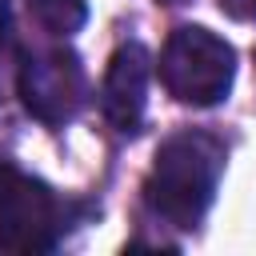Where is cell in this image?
Returning <instances> with one entry per match:
<instances>
[{
	"label": "cell",
	"mask_w": 256,
	"mask_h": 256,
	"mask_svg": "<svg viewBox=\"0 0 256 256\" xmlns=\"http://www.w3.org/2000/svg\"><path fill=\"white\" fill-rule=\"evenodd\" d=\"M28 8L52 36H72L88 20V0H28Z\"/></svg>",
	"instance_id": "obj_5"
},
{
	"label": "cell",
	"mask_w": 256,
	"mask_h": 256,
	"mask_svg": "<svg viewBox=\"0 0 256 256\" xmlns=\"http://www.w3.org/2000/svg\"><path fill=\"white\" fill-rule=\"evenodd\" d=\"M224 176V144L208 132H176L156 148L152 172L144 180V204L172 228L192 232L220 188Z\"/></svg>",
	"instance_id": "obj_1"
},
{
	"label": "cell",
	"mask_w": 256,
	"mask_h": 256,
	"mask_svg": "<svg viewBox=\"0 0 256 256\" xmlns=\"http://www.w3.org/2000/svg\"><path fill=\"white\" fill-rule=\"evenodd\" d=\"M148 80H152V52L140 40H124L100 84V112L116 132H136L148 112Z\"/></svg>",
	"instance_id": "obj_4"
},
{
	"label": "cell",
	"mask_w": 256,
	"mask_h": 256,
	"mask_svg": "<svg viewBox=\"0 0 256 256\" xmlns=\"http://www.w3.org/2000/svg\"><path fill=\"white\" fill-rule=\"evenodd\" d=\"M20 104L40 120V124H68L84 100H88V76L80 56L68 44L52 48H32L20 56V76H16Z\"/></svg>",
	"instance_id": "obj_3"
},
{
	"label": "cell",
	"mask_w": 256,
	"mask_h": 256,
	"mask_svg": "<svg viewBox=\"0 0 256 256\" xmlns=\"http://www.w3.org/2000/svg\"><path fill=\"white\" fill-rule=\"evenodd\" d=\"M8 32H12V4L0 0V48L8 44Z\"/></svg>",
	"instance_id": "obj_7"
},
{
	"label": "cell",
	"mask_w": 256,
	"mask_h": 256,
	"mask_svg": "<svg viewBox=\"0 0 256 256\" xmlns=\"http://www.w3.org/2000/svg\"><path fill=\"white\" fill-rule=\"evenodd\" d=\"M220 8L232 20H256V0H220Z\"/></svg>",
	"instance_id": "obj_6"
},
{
	"label": "cell",
	"mask_w": 256,
	"mask_h": 256,
	"mask_svg": "<svg viewBox=\"0 0 256 256\" xmlns=\"http://www.w3.org/2000/svg\"><path fill=\"white\" fill-rule=\"evenodd\" d=\"M156 4H168V8H176V4H188V0H156Z\"/></svg>",
	"instance_id": "obj_8"
},
{
	"label": "cell",
	"mask_w": 256,
	"mask_h": 256,
	"mask_svg": "<svg viewBox=\"0 0 256 256\" xmlns=\"http://www.w3.org/2000/svg\"><path fill=\"white\" fill-rule=\"evenodd\" d=\"M236 80V48L204 24H180L160 52V84L172 100L212 108L228 100Z\"/></svg>",
	"instance_id": "obj_2"
}]
</instances>
